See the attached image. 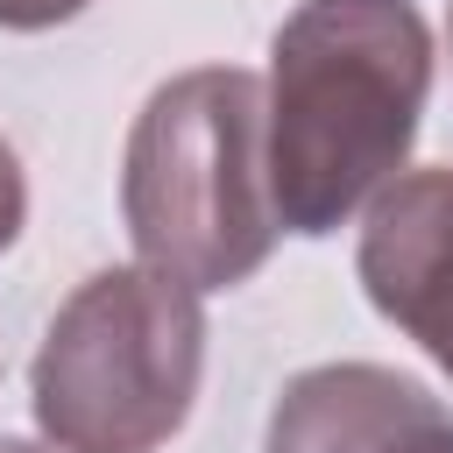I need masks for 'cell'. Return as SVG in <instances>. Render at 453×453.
Returning <instances> with one entry per match:
<instances>
[{"mask_svg":"<svg viewBox=\"0 0 453 453\" xmlns=\"http://www.w3.org/2000/svg\"><path fill=\"white\" fill-rule=\"evenodd\" d=\"M92 0H0V28H14V35H42V28H64V21H78Z\"/></svg>","mask_w":453,"mask_h":453,"instance_id":"7","label":"cell"},{"mask_svg":"<svg viewBox=\"0 0 453 453\" xmlns=\"http://www.w3.org/2000/svg\"><path fill=\"white\" fill-rule=\"evenodd\" d=\"M205 375V304L191 283L120 262L85 276L28 361V411L50 453H156L184 432Z\"/></svg>","mask_w":453,"mask_h":453,"instance_id":"3","label":"cell"},{"mask_svg":"<svg viewBox=\"0 0 453 453\" xmlns=\"http://www.w3.org/2000/svg\"><path fill=\"white\" fill-rule=\"evenodd\" d=\"M0 453H42V446H28V439H14V432H0Z\"/></svg>","mask_w":453,"mask_h":453,"instance_id":"8","label":"cell"},{"mask_svg":"<svg viewBox=\"0 0 453 453\" xmlns=\"http://www.w3.org/2000/svg\"><path fill=\"white\" fill-rule=\"evenodd\" d=\"M354 276L368 304L453 382V163L403 170L361 219Z\"/></svg>","mask_w":453,"mask_h":453,"instance_id":"4","label":"cell"},{"mask_svg":"<svg viewBox=\"0 0 453 453\" xmlns=\"http://www.w3.org/2000/svg\"><path fill=\"white\" fill-rule=\"evenodd\" d=\"M262 453H453V411L382 361H319L276 389Z\"/></svg>","mask_w":453,"mask_h":453,"instance_id":"5","label":"cell"},{"mask_svg":"<svg viewBox=\"0 0 453 453\" xmlns=\"http://www.w3.org/2000/svg\"><path fill=\"white\" fill-rule=\"evenodd\" d=\"M21 226H28V177H21V156H14V142L0 134V255L21 241Z\"/></svg>","mask_w":453,"mask_h":453,"instance_id":"6","label":"cell"},{"mask_svg":"<svg viewBox=\"0 0 453 453\" xmlns=\"http://www.w3.org/2000/svg\"><path fill=\"white\" fill-rule=\"evenodd\" d=\"M120 219L149 269L205 290L248 283L283 219L269 191V99L241 64L163 78L120 156Z\"/></svg>","mask_w":453,"mask_h":453,"instance_id":"2","label":"cell"},{"mask_svg":"<svg viewBox=\"0 0 453 453\" xmlns=\"http://www.w3.org/2000/svg\"><path fill=\"white\" fill-rule=\"evenodd\" d=\"M262 99L283 234H340L418 149L432 99V28L418 0H297L269 35Z\"/></svg>","mask_w":453,"mask_h":453,"instance_id":"1","label":"cell"},{"mask_svg":"<svg viewBox=\"0 0 453 453\" xmlns=\"http://www.w3.org/2000/svg\"><path fill=\"white\" fill-rule=\"evenodd\" d=\"M446 42H453V7H446Z\"/></svg>","mask_w":453,"mask_h":453,"instance_id":"9","label":"cell"}]
</instances>
